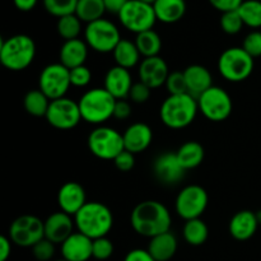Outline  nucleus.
Listing matches in <instances>:
<instances>
[{"label":"nucleus","mask_w":261,"mask_h":261,"mask_svg":"<svg viewBox=\"0 0 261 261\" xmlns=\"http://www.w3.org/2000/svg\"><path fill=\"white\" fill-rule=\"evenodd\" d=\"M172 217L167 206L157 200H144L137 204L130 214V224L139 236L153 239L168 232Z\"/></svg>","instance_id":"1"},{"label":"nucleus","mask_w":261,"mask_h":261,"mask_svg":"<svg viewBox=\"0 0 261 261\" xmlns=\"http://www.w3.org/2000/svg\"><path fill=\"white\" fill-rule=\"evenodd\" d=\"M74 223L78 232L96 240L110 233L114 227V214L103 203L87 201L86 205L74 216Z\"/></svg>","instance_id":"2"},{"label":"nucleus","mask_w":261,"mask_h":261,"mask_svg":"<svg viewBox=\"0 0 261 261\" xmlns=\"http://www.w3.org/2000/svg\"><path fill=\"white\" fill-rule=\"evenodd\" d=\"M199 112L198 99L189 93L170 94L160 107V119L173 130L185 129L194 122Z\"/></svg>","instance_id":"3"},{"label":"nucleus","mask_w":261,"mask_h":261,"mask_svg":"<svg viewBox=\"0 0 261 261\" xmlns=\"http://www.w3.org/2000/svg\"><path fill=\"white\" fill-rule=\"evenodd\" d=\"M117 99L105 88H92L82 94L78 105L82 120L88 124L101 126L114 117Z\"/></svg>","instance_id":"4"},{"label":"nucleus","mask_w":261,"mask_h":261,"mask_svg":"<svg viewBox=\"0 0 261 261\" xmlns=\"http://www.w3.org/2000/svg\"><path fill=\"white\" fill-rule=\"evenodd\" d=\"M36 56V43L28 35H14L2 41L0 61L8 70L22 71L33 63Z\"/></svg>","instance_id":"5"},{"label":"nucleus","mask_w":261,"mask_h":261,"mask_svg":"<svg viewBox=\"0 0 261 261\" xmlns=\"http://www.w3.org/2000/svg\"><path fill=\"white\" fill-rule=\"evenodd\" d=\"M255 60L242 47H229L218 59V71L226 81L240 83L249 78L254 71Z\"/></svg>","instance_id":"6"},{"label":"nucleus","mask_w":261,"mask_h":261,"mask_svg":"<svg viewBox=\"0 0 261 261\" xmlns=\"http://www.w3.org/2000/svg\"><path fill=\"white\" fill-rule=\"evenodd\" d=\"M89 152L99 160L114 161L125 150L124 137L116 129L110 126H97L89 133L87 139Z\"/></svg>","instance_id":"7"},{"label":"nucleus","mask_w":261,"mask_h":261,"mask_svg":"<svg viewBox=\"0 0 261 261\" xmlns=\"http://www.w3.org/2000/svg\"><path fill=\"white\" fill-rule=\"evenodd\" d=\"M84 41L88 47L98 54L114 53L117 43L121 41V35L114 22L101 18L88 23L84 30Z\"/></svg>","instance_id":"8"},{"label":"nucleus","mask_w":261,"mask_h":261,"mask_svg":"<svg viewBox=\"0 0 261 261\" xmlns=\"http://www.w3.org/2000/svg\"><path fill=\"white\" fill-rule=\"evenodd\" d=\"M199 112L205 119L214 122L224 121L233 110V102L228 92L222 87L213 86L198 97Z\"/></svg>","instance_id":"9"},{"label":"nucleus","mask_w":261,"mask_h":261,"mask_svg":"<svg viewBox=\"0 0 261 261\" xmlns=\"http://www.w3.org/2000/svg\"><path fill=\"white\" fill-rule=\"evenodd\" d=\"M117 17L122 27L135 35L153 30L157 22L153 5L145 4L139 0H129Z\"/></svg>","instance_id":"10"},{"label":"nucleus","mask_w":261,"mask_h":261,"mask_svg":"<svg viewBox=\"0 0 261 261\" xmlns=\"http://www.w3.org/2000/svg\"><path fill=\"white\" fill-rule=\"evenodd\" d=\"M209 196L205 189L200 185H188L181 189L176 196V213L184 221L200 218L206 211Z\"/></svg>","instance_id":"11"},{"label":"nucleus","mask_w":261,"mask_h":261,"mask_svg":"<svg viewBox=\"0 0 261 261\" xmlns=\"http://www.w3.org/2000/svg\"><path fill=\"white\" fill-rule=\"evenodd\" d=\"M8 237L17 246L32 249L37 242L45 239V224L38 217L23 214L12 222Z\"/></svg>","instance_id":"12"},{"label":"nucleus","mask_w":261,"mask_h":261,"mask_svg":"<svg viewBox=\"0 0 261 261\" xmlns=\"http://www.w3.org/2000/svg\"><path fill=\"white\" fill-rule=\"evenodd\" d=\"M70 87V70L61 63L50 64L41 71L38 89H41L51 101L65 97Z\"/></svg>","instance_id":"13"},{"label":"nucleus","mask_w":261,"mask_h":261,"mask_svg":"<svg viewBox=\"0 0 261 261\" xmlns=\"http://www.w3.org/2000/svg\"><path fill=\"white\" fill-rule=\"evenodd\" d=\"M45 117L51 126L59 130L74 129L82 121L78 102L68 97L51 101Z\"/></svg>","instance_id":"14"},{"label":"nucleus","mask_w":261,"mask_h":261,"mask_svg":"<svg viewBox=\"0 0 261 261\" xmlns=\"http://www.w3.org/2000/svg\"><path fill=\"white\" fill-rule=\"evenodd\" d=\"M185 172L186 171L178 162L176 152L162 153L153 162V173L155 178L163 185L178 184L185 177Z\"/></svg>","instance_id":"15"},{"label":"nucleus","mask_w":261,"mask_h":261,"mask_svg":"<svg viewBox=\"0 0 261 261\" xmlns=\"http://www.w3.org/2000/svg\"><path fill=\"white\" fill-rule=\"evenodd\" d=\"M138 75L139 82L147 84L149 88L155 89L166 84L170 70L165 59L161 56H153V58H145L140 61L138 68Z\"/></svg>","instance_id":"16"},{"label":"nucleus","mask_w":261,"mask_h":261,"mask_svg":"<svg viewBox=\"0 0 261 261\" xmlns=\"http://www.w3.org/2000/svg\"><path fill=\"white\" fill-rule=\"evenodd\" d=\"M87 203L86 190L75 181L65 182L58 191V205L61 212L74 217Z\"/></svg>","instance_id":"17"},{"label":"nucleus","mask_w":261,"mask_h":261,"mask_svg":"<svg viewBox=\"0 0 261 261\" xmlns=\"http://www.w3.org/2000/svg\"><path fill=\"white\" fill-rule=\"evenodd\" d=\"M45 224V239L53 244H63L69 236L74 233V217L64 213V212H55L50 214L43 221Z\"/></svg>","instance_id":"18"},{"label":"nucleus","mask_w":261,"mask_h":261,"mask_svg":"<svg viewBox=\"0 0 261 261\" xmlns=\"http://www.w3.org/2000/svg\"><path fill=\"white\" fill-rule=\"evenodd\" d=\"M61 255L68 261H88L93 257V240L74 232L61 244Z\"/></svg>","instance_id":"19"},{"label":"nucleus","mask_w":261,"mask_h":261,"mask_svg":"<svg viewBox=\"0 0 261 261\" xmlns=\"http://www.w3.org/2000/svg\"><path fill=\"white\" fill-rule=\"evenodd\" d=\"M133 84L130 70L119 65L110 68L105 75L103 88L116 99L127 98Z\"/></svg>","instance_id":"20"},{"label":"nucleus","mask_w":261,"mask_h":261,"mask_svg":"<svg viewBox=\"0 0 261 261\" xmlns=\"http://www.w3.org/2000/svg\"><path fill=\"white\" fill-rule=\"evenodd\" d=\"M122 137H124L125 150L133 154H139L147 150L152 144L153 132L149 125L144 122H134L127 126Z\"/></svg>","instance_id":"21"},{"label":"nucleus","mask_w":261,"mask_h":261,"mask_svg":"<svg viewBox=\"0 0 261 261\" xmlns=\"http://www.w3.org/2000/svg\"><path fill=\"white\" fill-rule=\"evenodd\" d=\"M259 226L256 213L245 209V211L237 212L232 217L228 224V231L229 234L237 241H247L254 237Z\"/></svg>","instance_id":"22"},{"label":"nucleus","mask_w":261,"mask_h":261,"mask_svg":"<svg viewBox=\"0 0 261 261\" xmlns=\"http://www.w3.org/2000/svg\"><path fill=\"white\" fill-rule=\"evenodd\" d=\"M184 75H185L186 86H188V93L195 98L213 87V78H212L211 71L200 64L189 65L184 70Z\"/></svg>","instance_id":"23"},{"label":"nucleus","mask_w":261,"mask_h":261,"mask_svg":"<svg viewBox=\"0 0 261 261\" xmlns=\"http://www.w3.org/2000/svg\"><path fill=\"white\" fill-rule=\"evenodd\" d=\"M88 45L86 41L81 38L75 40L64 41L59 53V59L64 66L70 70L76 66L86 65V60L88 58Z\"/></svg>","instance_id":"24"},{"label":"nucleus","mask_w":261,"mask_h":261,"mask_svg":"<svg viewBox=\"0 0 261 261\" xmlns=\"http://www.w3.org/2000/svg\"><path fill=\"white\" fill-rule=\"evenodd\" d=\"M177 239L168 231L150 239L147 250L155 261H170L177 252Z\"/></svg>","instance_id":"25"},{"label":"nucleus","mask_w":261,"mask_h":261,"mask_svg":"<svg viewBox=\"0 0 261 261\" xmlns=\"http://www.w3.org/2000/svg\"><path fill=\"white\" fill-rule=\"evenodd\" d=\"M153 9L157 20L166 24H172L184 18L186 13V2L185 0H155Z\"/></svg>","instance_id":"26"},{"label":"nucleus","mask_w":261,"mask_h":261,"mask_svg":"<svg viewBox=\"0 0 261 261\" xmlns=\"http://www.w3.org/2000/svg\"><path fill=\"white\" fill-rule=\"evenodd\" d=\"M178 162L184 167V170H194L203 163L205 157V149L199 142H186L181 145L176 152Z\"/></svg>","instance_id":"27"},{"label":"nucleus","mask_w":261,"mask_h":261,"mask_svg":"<svg viewBox=\"0 0 261 261\" xmlns=\"http://www.w3.org/2000/svg\"><path fill=\"white\" fill-rule=\"evenodd\" d=\"M112 55H114L116 65L127 69V70L140 64V58H142L135 42L126 40V38H121V41L115 47Z\"/></svg>","instance_id":"28"},{"label":"nucleus","mask_w":261,"mask_h":261,"mask_svg":"<svg viewBox=\"0 0 261 261\" xmlns=\"http://www.w3.org/2000/svg\"><path fill=\"white\" fill-rule=\"evenodd\" d=\"M184 240L190 246H201L209 237V228L201 218L186 221L182 227Z\"/></svg>","instance_id":"29"},{"label":"nucleus","mask_w":261,"mask_h":261,"mask_svg":"<svg viewBox=\"0 0 261 261\" xmlns=\"http://www.w3.org/2000/svg\"><path fill=\"white\" fill-rule=\"evenodd\" d=\"M134 42L139 50L140 55L144 59L160 56L161 50H162V40L154 30L145 31V32L137 35Z\"/></svg>","instance_id":"30"},{"label":"nucleus","mask_w":261,"mask_h":261,"mask_svg":"<svg viewBox=\"0 0 261 261\" xmlns=\"http://www.w3.org/2000/svg\"><path fill=\"white\" fill-rule=\"evenodd\" d=\"M50 103L51 99L41 89H32L27 92L23 99L24 110L35 117H45Z\"/></svg>","instance_id":"31"},{"label":"nucleus","mask_w":261,"mask_h":261,"mask_svg":"<svg viewBox=\"0 0 261 261\" xmlns=\"http://www.w3.org/2000/svg\"><path fill=\"white\" fill-rule=\"evenodd\" d=\"M105 13L106 8L103 0H78L75 14L82 22L87 24L103 18Z\"/></svg>","instance_id":"32"},{"label":"nucleus","mask_w":261,"mask_h":261,"mask_svg":"<svg viewBox=\"0 0 261 261\" xmlns=\"http://www.w3.org/2000/svg\"><path fill=\"white\" fill-rule=\"evenodd\" d=\"M244 24L250 28H261V0H245L239 8Z\"/></svg>","instance_id":"33"},{"label":"nucleus","mask_w":261,"mask_h":261,"mask_svg":"<svg viewBox=\"0 0 261 261\" xmlns=\"http://www.w3.org/2000/svg\"><path fill=\"white\" fill-rule=\"evenodd\" d=\"M82 23L83 22L76 17V14H69L59 18L56 30H58L59 36L65 41L75 40V38H79L82 32Z\"/></svg>","instance_id":"34"},{"label":"nucleus","mask_w":261,"mask_h":261,"mask_svg":"<svg viewBox=\"0 0 261 261\" xmlns=\"http://www.w3.org/2000/svg\"><path fill=\"white\" fill-rule=\"evenodd\" d=\"M43 7L48 14L59 19L69 14H75L78 0H42Z\"/></svg>","instance_id":"35"},{"label":"nucleus","mask_w":261,"mask_h":261,"mask_svg":"<svg viewBox=\"0 0 261 261\" xmlns=\"http://www.w3.org/2000/svg\"><path fill=\"white\" fill-rule=\"evenodd\" d=\"M219 24H221L222 31L227 33V35H237L239 32H241V30L245 25L239 10L222 13Z\"/></svg>","instance_id":"36"},{"label":"nucleus","mask_w":261,"mask_h":261,"mask_svg":"<svg viewBox=\"0 0 261 261\" xmlns=\"http://www.w3.org/2000/svg\"><path fill=\"white\" fill-rule=\"evenodd\" d=\"M114 244L107 236L93 240V257L96 260H109L114 254Z\"/></svg>","instance_id":"37"},{"label":"nucleus","mask_w":261,"mask_h":261,"mask_svg":"<svg viewBox=\"0 0 261 261\" xmlns=\"http://www.w3.org/2000/svg\"><path fill=\"white\" fill-rule=\"evenodd\" d=\"M165 86L170 94L188 93V86H186L184 71H172V73H170Z\"/></svg>","instance_id":"38"},{"label":"nucleus","mask_w":261,"mask_h":261,"mask_svg":"<svg viewBox=\"0 0 261 261\" xmlns=\"http://www.w3.org/2000/svg\"><path fill=\"white\" fill-rule=\"evenodd\" d=\"M92 81V71L87 65L76 66L70 69V82L71 86L76 88H84Z\"/></svg>","instance_id":"39"},{"label":"nucleus","mask_w":261,"mask_h":261,"mask_svg":"<svg viewBox=\"0 0 261 261\" xmlns=\"http://www.w3.org/2000/svg\"><path fill=\"white\" fill-rule=\"evenodd\" d=\"M32 252L37 261H51L55 255V244L47 239H42L32 247Z\"/></svg>","instance_id":"40"},{"label":"nucleus","mask_w":261,"mask_h":261,"mask_svg":"<svg viewBox=\"0 0 261 261\" xmlns=\"http://www.w3.org/2000/svg\"><path fill=\"white\" fill-rule=\"evenodd\" d=\"M241 47L254 59L261 56V31L250 32L245 37Z\"/></svg>","instance_id":"41"},{"label":"nucleus","mask_w":261,"mask_h":261,"mask_svg":"<svg viewBox=\"0 0 261 261\" xmlns=\"http://www.w3.org/2000/svg\"><path fill=\"white\" fill-rule=\"evenodd\" d=\"M150 93H152V88H149V87H148L147 84L143 83V82H137V83L133 84L127 98H129L133 103L142 105L145 103V102L150 98Z\"/></svg>","instance_id":"42"},{"label":"nucleus","mask_w":261,"mask_h":261,"mask_svg":"<svg viewBox=\"0 0 261 261\" xmlns=\"http://www.w3.org/2000/svg\"><path fill=\"white\" fill-rule=\"evenodd\" d=\"M115 166L121 172H129L134 168L135 166V154L127 152V150H122L119 155L114 160Z\"/></svg>","instance_id":"43"},{"label":"nucleus","mask_w":261,"mask_h":261,"mask_svg":"<svg viewBox=\"0 0 261 261\" xmlns=\"http://www.w3.org/2000/svg\"><path fill=\"white\" fill-rule=\"evenodd\" d=\"M245 0H209L212 7L214 9L219 10L221 13L233 12V10H239L241 4Z\"/></svg>","instance_id":"44"},{"label":"nucleus","mask_w":261,"mask_h":261,"mask_svg":"<svg viewBox=\"0 0 261 261\" xmlns=\"http://www.w3.org/2000/svg\"><path fill=\"white\" fill-rule=\"evenodd\" d=\"M130 115H132V105L126 99H117L114 111L115 119L126 120Z\"/></svg>","instance_id":"45"},{"label":"nucleus","mask_w":261,"mask_h":261,"mask_svg":"<svg viewBox=\"0 0 261 261\" xmlns=\"http://www.w3.org/2000/svg\"><path fill=\"white\" fill-rule=\"evenodd\" d=\"M124 261H155L148 250L134 249L125 255Z\"/></svg>","instance_id":"46"},{"label":"nucleus","mask_w":261,"mask_h":261,"mask_svg":"<svg viewBox=\"0 0 261 261\" xmlns=\"http://www.w3.org/2000/svg\"><path fill=\"white\" fill-rule=\"evenodd\" d=\"M12 240L7 236H0V261H7L12 255Z\"/></svg>","instance_id":"47"},{"label":"nucleus","mask_w":261,"mask_h":261,"mask_svg":"<svg viewBox=\"0 0 261 261\" xmlns=\"http://www.w3.org/2000/svg\"><path fill=\"white\" fill-rule=\"evenodd\" d=\"M127 2L129 0H103L106 12L112 13V14H119Z\"/></svg>","instance_id":"48"},{"label":"nucleus","mask_w":261,"mask_h":261,"mask_svg":"<svg viewBox=\"0 0 261 261\" xmlns=\"http://www.w3.org/2000/svg\"><path fill=\"white\" fill-rule=\"evenodd\" d=\"M38 0H13L15 8L20 12H30L37 5Z\"/></svg>","instance_id":"49"},{"label":"nucleus","mask_w":261,"mask_h":261,"mask_svg":"<svg viewBox=\"0 0 261 261\" xmlns=\"http://www.w3.org/2000/svg\"><path fill=\"white\" fill-rule=\"evenodd\" d=\"M139 2H143V3H145V4H150V5H153L155 3V0H139Z\"/></svg>","instance_id":"50"},{"label":"nucleus","mask_w":261,"mask_h":261,"mask_svg":"<svg viewBox=\"0 0 261 261\" xmlns=\"http://www.w3.org/2000/svg\"><path fill=\"white\" fill-rule=\"evenodd\" d=\"M256 213V218H257V222H259V224H261V211H257L255 212Z\"/></svg>","instance_id":"51"},{"label":"nucleus","mask_w":261,"mask_h":261,"mask_svg":"<svg viewBox=\"0 0 261 261\" xmlns=\"http://www.w3.org/2000/svg\"><path fill=\"white\" fill-rule=\"evenodd\" d=\"M54 261H68V260H65V259H60V260H54Z\"/></svg>","instance_id":"52"}]
</instances>
